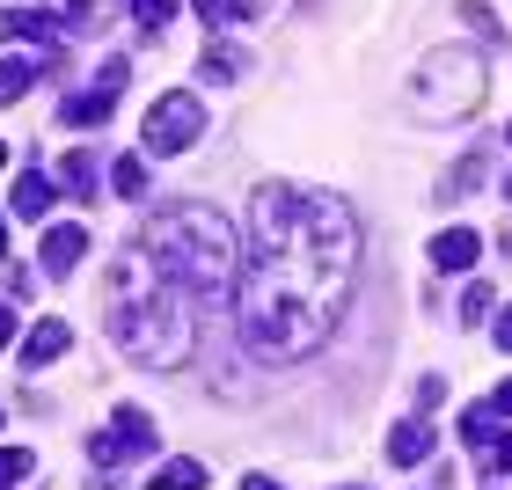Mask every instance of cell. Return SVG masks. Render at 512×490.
<instances>
[{
	"mask_svg": "<svg viewBox=\"0 0 512 490\" xmlns=\"http://www.w3.org/2000/svg\"><path fill=\"white\" fill-rule=\"evenodd\" d=\"M352 286H359L352 205L337 191L264 183L249 198V249L235 286V322L249 352L271 366H300L308 352H322L352 308Z\"/></svg>",
	"mask_w": 512,
	"mask_h": 490,
	"instance_id": "cell-1",
	"label": "cell"
},
{
	"mask_svg": "<svg viewBox=\"0 0 512 490\" xmlns=\"http://www.w3.org/2000/svg\"><path fill=\"white\" fill-rule=\"evenodd\" d=\"M139 256L169 278V293L205 300V308L242 286V235L213 205H161V213L139 227Z\"/></svg>",
	"mask_w": 512,
	"mask_h": 490,
	"instance_id": "cell-2",
	"label": "cell"
},
{
	"mask_svg": "<svg viewBox=\"0 0 512 490\" xmlns=\"http://www.w3.org/2000/svg\"><path fill=\"white\" fill-rule=\"evenodd\" d=\"M110 337H118V352H132L139 366H176L191 359V300L183 293H154V300H118V315H110Z\"/></svg>",
	"mask_w": 512,
	"mask_h": 490,
	"instance_id": "cell-3",
	"label": "cell"
},
{
	"mask_svg": "<svg viewBox=\"0 0 512 490\" xmlns=\"http://www.w3.org/2000/svg\"><path fill=\"white\" fill-rule=\"evenodd\" d=\"M491 96V74H483V52L469 44H439L417 66V110L425 118H469V110Z\"/></svg>",
	"mask_w": 512,
	"mask_h": 490,
	"instance_id": "cell-4",
	"label": "cell"
},
{
	"mask_svg": "<svg viewBox=\"0 0 512 490\" xmlns=\"http://www.w3.org/2000/svg\"><path fill=\"white\" fill-rule=\"evenodd\" d=\"M205 132V103L191 96V88H169V96H154L147 125H139V139H147V154H191Z\"/></svg>",
	"mask_w": 512,
	"mask_h": 490,
	"instance_id": "cell-5",
	"label": "cell"
},
{
	"mask_svg": "<svg viewBox=\"0 0 512 490\" xmlns=\"http://www.w3.org/2000/svg\"><path fill=\"white\" fill-rule=\"evenodd\" d=\"M147 454H154V417H147V410H118L103 432H88V461H96V469L147 461Z\"/></svg>",
	"mask_w": 512,
	"mask_h": 490,
	"instance_id": "cell-6",
	"label": "cell"
},
{
	"mask_svg": "<svg viewBox=\"0 0 512 490\" xmlns=\"http://www.w3.org/2000/svg\"><path fill=\"white\" fill-rule=\"evenodd\" d=\"M132 81V66L125 59H110L103 74H96V88H81V96H66V125H103L110 110H118V88Z\"/></svg>",
	"mask_w": 512,
	"mask_h": 490,
	"instance_id": "cell-7",
	"label": "cell"
},
{
	"mask_svg": "<svg viewBox=\"0 0 512 490\" xmlns=\"http://www.w3.org/2000/svg\"><path fill=\"white\" fill-rule=\"evenodd\" d=\"M15 37L59 52V44L74 37V22H66V15H44V8H8V15H0V44H15Z\"/></svg>",
	"mask_w": 512,
	"mask_h": 490,
	"instance_id": "cell-8",
	"label": "cell"
},
{
	"mask_svg": "<svg viewBox=\"0 0 512 490\" xmlns=\"http://www.w3.org/2000/svg\"><path fill=\"white\" fill-rule=\"evenodd\" d=\"M88 256V227H52V235H44V278H74V264Z\"/></svg>",
	"mask_w": 512,
	"mask_h": 490,
	"instance_id": "cell-9",
	"label": "cell"
},
{
	"mask_svg": "<svg viewBox=\"0 0 512 490\" xmlns=\"http://www.w3.org/2000/svg\"><path fill=\"white\" fill-rule=\"evenodd\" d=\"M66 344H74V322H66V315H44L37 330L22 337V366H52Z\"/></svg>",
	"mask_w": 512,
	"mask_h": 490,
	"instance_id": "cell-10",
	"label": "cell"
},
{
	"mask_svg": "<svg viewBox=\"0 0 512 490\" xmlns=\"http://www.w3.org/2000/svg\"><path fill=\"white\" fill-rule=\"evenodd\" d=\"M483 256V235H469V227H447V235L432 242V271H469Z\"/></svg>",
	"mask_w": 512,
	"mask_h": 490,
	"instance_id": "cell-11",
	"label": "cell"
},
{
	"mask_svg": "<svg viewBox=\"0 0 512 490\" xmlns=\"http://www.w3.org/2000/svg\"><path fill=\"white\" fill-rule=\"evenodd\" d=\"M483 176H491V161H483V154H461L454 169L439 176V191H432V198H439V205H454V198H476V183H483Z\"/></svg>",
	"mask_w": 512,
	"mask_h": 490,
	"instance_id": "cell-12",
	"label": "cell"
},
{
	"mask_svg": "<svg viewBox=\"0 0 512 490\" xmlns=\"http://www.w3.org/2000/svg\"><path fill=\"white\" fill-rule=\"evenodd\" d=\"M425 454H432V425H395L388 432V461L395 469H417Z\"/></svg>",
	"mask_w": 512,
	"mask_h": 490,
	"instance_id": "cell-13",
	"label": "cell"
},
{
	"mask_svg": "<svg viewBox=\"0 0 512 490\" xmlns=\"http://www.w3.org/2000/svg\"><path fill=\"white\" fill-rule=\"evenodd\" d=\"M37 74H44V66L37 59H0V103H22V96H30V88H37Z\"/></svg>",
	"mask_w": 512,
	"mask_h": 490,
	"instance_id": "cell-14",
	"label": "cell"
},
{
	"mask_svg": "<svg viewBox=\"0 0 512 490\" xmlns=\"http://www.w3.org/2000/svg\"><path fill=\"white\" fill-rule=\"evenodd\" d=\"M198 74L227 88V81H242V74H249V52H235V44H213V52H205V66H198Z\"/></svg>",
	"mask_w": 512,
	"mask_h": 490,
	"instance_id": "cell-15",
	"label": "cell"
},
{
	"mask_svg": "<svg viewBox=\"0 0 512 490\" xmlns=\"http://www.w3.org/2000/svg\"><path fill=\"white\" fill-rule=\"evenodd\" d=\"M52 198H59V191H52L44 176H22V183H15V213H22V220H44V213H52Z\"/></svg>",
	"mask_w": 512,
	"mask_h": 490,
	"instance_id": "cell-16",
	"label": "cell"
},
{
	"mask_svg": "<svg viewBox=\"0 0 512 490\" xmlns=\"http://www.w3.org/2000/svg\"><path fill=\"white\" fill-rule=\"evenodd\" d=\"M191 8L213 22V30H235V22H256V0H191Z\"/></svg>",
	"mask_w": 512,
	"mask_h": 490,
	"instance_id": "cell-17",
	"label": "cell"
},
{
	"mask_svg": "<svg viewBox=\"0 0 512 490\" xmlns=\"http://www.w3.org/2000/svg\"><path fill=\"white\" fill-rule=\"evenodd\" d=\"M59 183L74 198H96V161H88V154H59Z\"/></svg>",
	"mask_w": 512,
	"mask_h": 490,
	"instance_id": "cell-18",
	"label": "cell"
},
{
	"mask_svg": "<svg viewBox=\"0 0 512 490\" xmlns=\"http://www.w3.org/2000/svg\"><path fill=\"white\" fill-rule=\"evenodd\" d=\"M37 476V454L30 447H0V490H22Z\"/></svg>",
	"mask_w": 512,
	"mask_h": 490,
	"instance_id": "cell-19",
	"label": "cell"
},
{
	"mask_svg": "<svg viewBox=\"0 0 512 490\" xmlns=\"http://www.w3.org/2000/svg\"><path fill=\"white\" fill-rule=\"evenodd\" d=\"M147 490H205V469H198V461H161V476Z\"/></svg>",
	"mask_w": 512,
	"mask_h": 490,
	"instance_id": "cell-20",
	"label": "cell"
},
{
	"mask_svg": "<svg viewBox=\"0 0 512 490\" xmlns=\"http://www.w3.org/2000/svg\"><path fill=\"white\" fill-rule=\"evenodd\" d=\"M491 308H498V286H491V278H476V286L461 293V322H469V330H476V322L491 315Z\"/></svg>",
	"mask_w": 512,
	"mask_h": 490,
	"instance_id": "cell-21",
	"label": "cell"
},
{
	"mask_svg": "<svg viewBox=\"0 0 512 490\" xmlns=\"http://www.w3.org/2000/svg\"><path fill=\"white\" fill-rule=\"evenodd\" d=\"M454 15H461V22H469V30H476L483 44H498V37H505V22H498L491 8H483V0H461V8H454Z\"/></svg>",
	"mask_w": 512,
	"mask_h": 490,
	"instance_id": "cell-22",
	"label": "cell"
},
{
	"mask_svg": "<svg viewBox=\"0 0 512 490\" xmlns=\"http://www.w3.org/2000/svg\"><path fill=\"white\" fill-rule=\"evenodd\" d=\"M110 183H118V198H139V191H147V161H139V154H118Z\"/></svg>",
	"mask_w": 512,
	"mask_h": 490,
	"instance_id": "cell-23",
	"label": "cell"
},
{
	"mask_svg": "<svg viewBox=\"0 0 512 490\" xmlns=\"http://www.w3.org/2000/svg\"><path fill=\"white\" fill-rule=\"evenodd\" d=\"M132 8H139V22H147V30H161V22L176 15V0H132Z\"/></svg>",
	"mask_w": 512,
	"mask_h": 490,
	"instance_id": "cell-24",
	"label": "cell"
},
{
	"mask_svg": "<svg viewBox=\"0 0 512 490\" xmlns=\"http://www.w3.org/2000/svg\"><path fill=\"white\" fill-rule=\"evenodd\" d=\"M439 403H447V381H439V373H432V381H417V410H439Z\"/></svg>",
	"mask_w": 512,
	"mask_h": 490,
	"instance_id": "cell-25",
	"label": "cell"
},
{
	"mask_svg": "<svg viewBox=\"0 0 512 490\" xmlns=\"http://www.w3.org/2000/svg\"><path fill=\"white\" fill-rule=\"evenodd\" d=\"M491 469H512V432H505L498 447H491Z\"/></svg>",
	"mask_w": 512,
	"mask_h": 490,
	"instance_id": "cell-26",
	"label": "cell"
},
{
	"mask_svg": "<svg viewBox=\"0 0 512 490\" xmlns=\"http://www.w3.org/2000/svg\"><path fill=\"white\" fill-rule=\"evenodd\" d=\"M498 352H512V308L498 315Z\"/></svg>",
	"mask_w": 512,
	"mask_h": 490,
	"instance_id": "cell-27",
	"label": "cell"
},
{
	"mask_svg": "<svg viewBox=\"0 0 512 490\" xmlns=\"http://www.w3.org/2000/svg\"><path fill=\"white\" fill-rule=\"evenodd\" d=\"M491 410H498V417H512V381H505V388L491 395Z\"/></svg>",
	"mask_w": 512,
	"mask_h": 490,
	"instance_id": "cell-28",
	"label": "cell"
},
{
	"mask_svg": "<svg viewBox=\"0 0 512 490\" xmlns=\"http://www.w3.org/2000/svg\"><path fill=\"white\" fill-rule=\"evenodd\" d=\"M8 337H15V308L0 300V344H8Z\"/></svg>",
	"mask_w": 512,
	"mask_h": 490,
	"instance_id": "cell-29",
	"label": "cell"
},
{
	"mask_svg": "<svg viewBox=\"0 0 512 490\" xmlns=\"http://www.w3.org/2000/svg\"><path fill=\"white\" fill-rule=\"evenodd\" d=\"M242 490H278V483H271V476H249V483H242Z\"/></svg>",
	"mask_w": 512,
	"mask_h": 490,
	"instance_id": "cell-30",
	"label": "cell"
},
{
	"mask_svg": "<svg viewBox=\"0 0 512 490\" xmlns=\"http://www.w3.org/2000/svg\"><path fill=\"white\" fill-rule=\"evenodd\" d=\"M0 249H8V220H0Z\"/></svg>",
	"mask_w": 512,
	"mask_h": 490,
	"instance_id": "cell-31",
	"label": "cell"
},
{
	"mask_svg": "<svg viewBox=\"0 0 512 490\" xmlns=\"http://www.w3.org/2000/svg\"><path fill=\"white\" fill-rule=\"evenodd\" d=\"M0 169H8V147H0Z\"/></svg>",
	"mask_w": 512,
	"mask_h": 490,
	"instance_id": "cell-32",
	"label": "cell"
},
{
	"mask_svg": "<svg viewBox=\"0 0 512 490\" xmlns=\"http://www.w3.org/2000/svg\"><path fill=\"white\" fill-rule=\"evenodd\" d=\"M505 249H512V227H505Z\"/></svg>",
	"mask_w": 512,
	"mask_h": 490,
	"instance_id": "cell-33",
	"label": "cell"
},
{
	"mask_svg": "<svg viewBox=\"0 0 512 490\" xmlns=\"http://www.w3.org/2000/svg\"><path fill=\"white\" fill-rule=\"evenodd\" d=\"M505 198H512V183H505Z\"/></svg>",
	"mask_w": 512,
	"mask_h": 490,
	"instance_id": "cell-34",
	"label": "cell"
}]
</instances>
